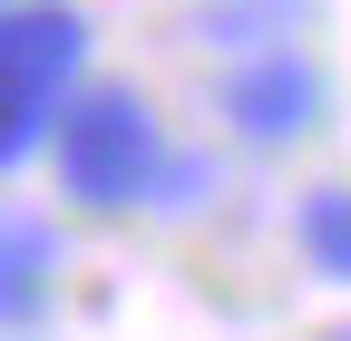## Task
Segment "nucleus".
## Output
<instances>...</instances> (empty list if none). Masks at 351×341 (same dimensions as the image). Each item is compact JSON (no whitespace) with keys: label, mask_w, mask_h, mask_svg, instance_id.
Segmentation results:
<instances>
[{"label":"nucleus","mask_w":351,"mask_h":341,"mask_svg":"<svg viewBox=\"0 0 351 341\" xmlns=\"http://www.w3.org/2000/svg\"><path fill=\"white\" fill-rule=\"evenodd\" d=\"M59 225L20 215V205H0V341H29L39 322L59 312Z\"/></svg>","instance_id":"20e7f679"},{"label":"nucleus","mask_w":351,"mask_h":341,"mask_svg":"<svg viewBox=\"0 0 351 341\" xmlns=\"http://www.w3.org/2000/svg\"><path fill=\"white\" fill-rule=\"evenodd\" d=\"M293 244H302V264H313V283H341V273H351L341 186H313V195H302V215H293Z\"/></svg>","instance_id":"39448f33"},{"label":"nucleus","mask_w":351,"mask_h":341,"mask_svg":"<svg viewBox=\"0 0 351 341\" xmlns=\"http://www.w3.org/2000/svg\"><path fill=\"white\" fill-rule=\"evenodd\" d=\"M78 68H88V20L69 0H10L0 10V176L49 137Z\"/></svg>","instance_id":"f03ea898"},{"label":"nucleus","mask_w":351,"mask_h":341,"mask_svg":"<svg viewBox=\"0 0 351 341\" xmlns=\"http://www.w3.org/2000/svg\"><path fill=\"white\" fill-rule=\"evenodd\" d=\"M332 341H341V331H332Z\"/></svg>","instance_id":"423d86ee"},{"label":"nucleus","mask_w":351,"mask_h":341,"mask_svg":"<svg viewBox=\"0 0 351 341\" xmlns=\"http://www.w3.org/2000/svg\"><path fill=\"white\" fill-rule=\"evenodd\" d=\"M225 127L244 147H293V137H313L322 127V78L302 68L293 49H244L234 59V78H225Z\"/></svg>","instance_id":"7ed1b4c3"},{"label":"nucleus","mask_w":351,"mask_h":341,"mask_svg":"<svg viewBox=\"0 0 351 341\" xmlns=\"http://www.w3.org/2000/svg\"><path fill=\"white\" fill-rule=\"evenodd\" d=\"M49 166H59V195L78 215H137L156 195V166H166V127L137 88H69L49 117Z\"/></svg>","instance_id":"f257e3e1"}]
</instances>
